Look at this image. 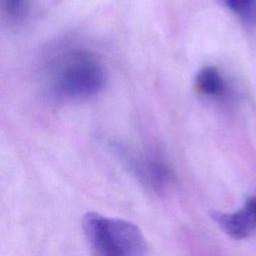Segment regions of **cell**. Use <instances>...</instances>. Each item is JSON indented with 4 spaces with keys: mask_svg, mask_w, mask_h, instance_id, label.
<instances>
[{
    "mask_svg": "<svg viewBox=\"0 0 256 256\" xmlns=\"http://www.w3.org/2000/svg\"><path fill=\"white\" fill-rule=\"evenodd\" d=\"M8 9L12 13H18L19 11V6H20V0H8Z\"/></svg>",
    "mask_w": 256,
    "mask_h": 256,
    "instance_id": "52a82bcc",
    "label": "cell"
},
{
    "mask_svg": "<svg viewBox=\"0 0 256 256\" xmlns=\"http://www.w3.org/2000/svg\"><path fill=\"white\" fill-rule=\"evenodd\" d=\"M211 217L232 238H246L256 228V197L248 198L244 206L235 212L213 211Z\"/></svg>",
    "mask_w": 256,
    "mask_h": 256,
    "instance_id": "3957f363",
    "label": "cell"
},
{
    "mask_svg": "<svg viewBox=\"0 0 256 256\" xmlns=\"http://www.w3.org/2000/svg\"><path fill=\"white\" fill-rule=\"evenodd\" d=\"M245 25L256 26V0H219Z\"/></svg>",
    "mask_w": 256,
    "mask_h": 256,
    "instance_id": "8992f818",
    "label": "cell"
},
{
    "mask_svg": "<svg viewBox=\"0 0 256 256\" xmlns=\"http://www.w3.org/2000/svg\"><path fill=\"white\" fill-rule=\"evenodd\" d=\"M82 228L94 254L100 256H142L148 252L147 241L132 222L88 212Z\"/></svg>",
    "mask_w": 256,
    "mask_h": 256,
    "instance_id": "7a4b0ae2",
    "label": "cell"
},
{
    "mask_svg": "<svg viewBox=\"0 0 256 256\" xmlns=\"http://www.w3.org/2000/svg\"><path fill=\"white\" fill-rule=\"evenodd\" d=\"M195 88L204 95L218 96L224 91L225 84L216 67L205 66L196 74Z\"/></svg>",
    "mask_w": 256,
    "mask_h": 256,
    "instance_id": "5b68a950",
    "label": "cell"
},
{
    "mask_svg": "<svg viewBox=\"0 0 256 256\" xmlns=\"http://www.w3.org/2000/svg\"><path fill=\"white\" fill-rule=\"evenodd\" d=\"M159 160V158L150 156L145 157L141 155L140 157H135L133 155L126 161L130 167L129 169H131L145 185L153 189H159L170 180V170Z\"/></svg>",
    "mask_w": 256,
    "mask_h": 256,
    "instance_id": "277c9868",
    "label": "cell"
},
{
    "mask_svg": "<svg viewBox=\"0 0 256 256\" xmlns=\"http://www.w3.org/2000/svg\"><path fill=\"white\" fill-rule=\"evenodd\" d=\"M107 82L103 64L87 52L76 51L60 57L49 69L48 83L53 93L70 99L99 94Z\"/></svg>",
    "mask_w": 256,
    "mask_h": 256,
    "instance_id": "6da1fadb",
    "label": "cell"
}]
</instances>
